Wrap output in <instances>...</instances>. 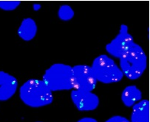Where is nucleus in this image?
Instances as JSON below:
<instances>
[{
	"label": "nucleus",
	"mask_w": 150,
	"mask_h": 122,
	"mask_svg": "<svg viewBox=\"0 0 150 122\" xmlns=\"http://www.w3.org/2000/svg\"><path fill=\"white\" fill-rule=\"evenodd\" d=\"M19 98L26 106L40 108L51 104L53 93L45 82L39 79H30L19 88Z\"/></svg>",
	"instance_id": "nucleus-1"
},
{
	"label": "nucleus",
	"mask_w": 150,
	"mask_h": 122,
	"mask_svg": "<svg viewBox=\"0 0 150 122\" xmlns=\"http://www.w3.org/2000/svg\"><path fill=\"white\" fill-rule=\"evenodd\" d=\"M119 67L124 76L138 80L147 68V56L141 45L135 42L119 58Z\"/></svg>",
	"instance_id": "nucleus-2"
},
{
	"label": "nucleus",
	"mask_w": 150,
	"mask_h": 122,
	"mask_svg": "<svg viewBox=\"0 0 150 122\" xmlns=\"http://www.w3.org/2000/svg\"><path fill=\"white\" fill-rule=\"evenodd\" d=\"M42 80L53 93L72 90V66L65 63H54L45 70Z\"/></svg>",
	"instance_id": "nucleus-3"
},
{
	"label": "nucleus",
	"mask_w": 150,
	"mask_h": 122,
	"mask_svg": "<svg viewBox=\"0 0 150 122\" xmlns=\"http://www.w3.org/2000/svg\"><path fill=\"white\" fill-rule=\"evenodd\" d=\"M91 67L97 81L104 84L118 83L124 77L119 66L107 55H101L95 58Z\"/></svg>",
	"instance_id": "nucleus-4"
},
{
	"label": "nucleus",
	"mask_w": 150,
	"mask_h": 122,
	"mask_svg": "<svg viewBox=\"0 0 150 122\" xmlns=\"http://www.w3.org/2000/svg\"><path fill=\"white\" fill-rule=\"evenodd\" d=\"M97 83L91 66L79 64L72 66L73 89L93 92L96 89Z\"/></svg>",
	"instance_id": "nucleus-5"
},
{
	"label": "nucleus",
	"mask_w": 150,
	"mask_h": 122,
	"mask_svg": "<svg viewBox=\"0 0 150 122\" xmlns=\"http://www.w3.org/2000/svg\"><path fill=\"white\" fill-rule=\"evenodd\" d=\"M134 43V38L129 32L128 26L122 24L117 35L106 45L105 49L110 56L118 59Z\"/></svg>",
	"instance_id": "nucleus-6"
},
{
	"label": "nucleus",
	"mask_w": 150,
	"mask_h": 122,
	"mask_svg": "<svg viewBox=\"0 0 150 122\" xmlns=\"http://www.w3.org/2000/svg\"><path fill=\"white\" fill-rule=\"evenodd\" d=\"M70 98L76 108L80 112L93 111L100 103L98 96L93 92L72 89Z\"/></svg>",
	"instance_id": "nucleus-7"
},
{
	"label": "nucleus",
	"mask_w": 150,
	"mask_h": 122,
	"mask_svg": "<svg viewBox=\"0 0 150 122\" xmlns=\"http://www.w3.org/2000/svg\"><path fill=\"white\" fill-rule=\"evenodd\" d=\"M17 79L13 75L0 71V101L9 100L18 89Z\"/></svg>",
	"instance_id": "nucleus-8"
},
{
	"label": "nucleus",
	"mask_w": 150,
	"mask_h": 122,
	"mask_svg": "<svg viewBox=\"0 0 150 122\" xmlns=\"http://www.w3.org/2000/svg\"><path fill=\"white\" fill-rule=\"evenodd\" d=\"M149 101L142 99L132 107L130 122H149Z\"/></svg>",
	"instance_id": "nucleus-9"
},
{
	"label": "nucleus",
	"mask_w": 150,
	"mask_h": 122,
	"mask_svg": "<svg viewBox=\"0 0 150 122\" xmlns=\"http://www.w3.org/2000/svg\"><path fill=\"white\" fill-rule=\"evenodd\" d=\"M37 24L32 18H25L21 22L17 33L19 37L24 41H30L37 34Z\"/></svg>",
	"instance_id": "nucleus-10"
},
{
	"label": "nucleus",
	"mask_w": 150,
	"mask_h": 122,
	"mask_svg": "<svg viewBox=\"0 0 150 122\" xmlns=\"http://www.w3.org/2000/svg\"><path fill=\"white\" fill-rule=\"evenodd\" d=\"M142 92L135 85L127 86L121 93L122 103L124 106L129 108L142 100Z\"/></svg>",
	"instance_id": "nucleus-11"
},
{
	"label": "nucleus",
	"mask_w": 150,
	"mask_h": 122,
	"mask_svg": "<svg viewBox=\"0 0 150 122\" xmlns=\"http://www.w3.org/2000/svg\"><path fill=\"white\" fill-rule=\"evenodd\" d=\"M75 12L71 6L68 5H62L59 7L58 11V16L63 21H69L73 18Z\"/></svg>",
	"instance_id": "nucleus-12"
},
{
	"label": "nucleus",
	"mask_w": 150,
	"mask_h": 122,
	"mask_svg": "<svg viewBox=\"0 0 150 122\" xmlns=\"http://www.w3.org/2000/svg\"><path fill=\"white\" fill-rule=\"evenodd\" d=\"M19 1H0V9L6 11L16 10L20 5Z\"/></svg>",
	"instance_id": "nucleus-13"
},
{
	"label": "nucleus",
	"mask_w": 150,
	"mask_h": 122,
	"mask_svg": "<svg viewBox=\"0 0 150 122\" xmlns=\"http://www.w3.org/2000/svg\"><path fill=\"white\" fill-rule=\"evenodd\" d=\"M105 122H130V121L124 116H113L107 119Z\"/></svg>",
	"instance_id": "nucleus-14"
},
{
	"label": "nucleus",
	"mask_w": 150,
	"mask_h": 122,
	"mask_svg": "<svg viewBox=\"0 0 150 122\" xmlns=\"http://www.w3.org/2000/svg\"><path fill=\"white\" fill-rule=\"evenodd\" d=\"M76 122H98L96 119L93 118L91 117H85L78 120Z\"/></svg>",
	"instance_id": "nucleus-15"
},
{
	"label": "nucleus",
	"mask_w": 150,
	"mask_h": 122,
	"mask_svg": "<svg viewBox=\"0 0 150 122\" xmlns=\"http://www.w3.org/2000/svg\"><path fill=\"white\" fill-rule=\"evenodd\" d=\"M36 122H42V121H36Z\"/></svg>",
	"instance_id": "nucleus-16"
}]
</instances>
